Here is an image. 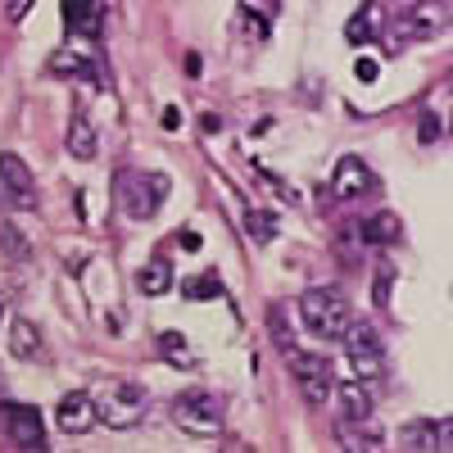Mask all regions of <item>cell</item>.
Instances as JSON below:
<instances>
[{"instance_id":"2","label":"cell","mask_w":453,"mask_h":453,"mask_svg":"<svg viewBox=\"0 0 453 453\" xmlns=\"http://www.w3.org/2000/svg\"><path fill=\"white\" fill-rule=\"evenodd\" d=\"M113 196H119V209L132 222H150L168 200V177L164 173H132V168H123L119 181H113Z\"/></svg>"},{"instance_id":"21","label":"cell","mask_w":453,"mask_h":453,"mask_svg":"<svg viewBox=\"0 0 453 453\" xmlns=\"http://www.w3.org/2000/svg\"><path fill=\"white\" fill-rule=\"evenodd\" d=\"M245 226L254 241H273L277 236V213L273 209H245Z\"/></svg>"},{"instance_id":"30","label":"cell","mask_w":453,"mask_h":453,"mask_svg":"<svg viewBox=\"0 0 453 453\" xmlns=\"http://www.w3.org/2000/svg\"><path fill=\"white\" fill-rule=\"evenodd\" d=\"M376 73H381L376 59H358V82H376Z\"/></svg>"},{"instance_id":"25","label":"cell","mask_w":453,"mask_h":453,"mask_svg":"<svg viewBox=\"0 0 453 453\" xmlns=\"http://www.w3.org/2000/svg\"><path fill=\"white\" fill-rule=\"evenodd\" d=\"M87 64H91L87 55H73V50H55V55H50V68L64 73V78H73V73H87V78H91V68H87Z\"/></svg>"},{"instance_id":"4","label":"cell","mask_w":453,"mask_h":453,"mask_svg":"<svg viewBox=\"0 0 453 453\" xmlns=\"http://www.w3.org/2000/svg\"><path fill=\"white\" fill-rule=\"evenodd\" d=\"M444 27H449V10L440 5V0H418V5L403 10L390 23V50H403L412 42H435Z\"/></svg>"},{"instance_id":"31","label":"cell","mask_w":453,"mask_h":453,"mask_svg":"<svg viewBox=\"0 0 453 453\" xmlns=\"http://www.w3.org/2000/svg\"><path fill=\"white\" fill-rule=\"evenodd\" d=\"M164 127H168V132H177V127H181V109H173V104L164 109Z\"/></svg>"},{"instance_id":"3","label":"cell","mask_w":453,"mask_h":453,"mask_svg":"<svg viewBox=\"0 0 453 453\" xmlns=\"http://www.w3.org/2000/svg\"><path fill=\"white\" fill-rule=\"evenodd\" d=\"M145 408H150V395H145V386H136V381H113V386H100V395H96V412H100V422H104L109 431H132V426H141Z\"/></svg>"},{"instance_id":"14","label":"cell","mask_w":453,"mask_h":453,"mask_svg":"<svg viewBox=\"0 0 453 453\" xmlns=\"http://www.w3.org/2000/svg\"><path fill=\"white\" fill-rule=\"evenodd\" d=\"M100 19H104L100 0H64V27L73 36H96L100 32Z\"/></svg>"},{"instance_id":"8","label":"cell","mask_w":453,"mask_h":453,"mask_svg":"<svg viewBox=\"0 0 453 453\" xmlns=\"http://www.w3.org/2000/svg\"><path fill=\"white\" fill-rule=\"evenodd\" d=\"M0 431H5V440L19 444V449H42L46 444L42 412L32 403H0Z\"/></svg>"},{"instance_id":"19","label":"cell","mask_w":453,"mask_h":453,"mask_svg":"<svg viewBox=\"0 0 453 453\" xmlns=\"http://www.w3.org/2000/svg\"><path fill=\"white\" fill-rule=\"evenodd\" d=\"M159 354H164L173 367H196L191 345H186V335H177V331H164V335H159Z\"/></svg>"},{"instance_id":"15","label":"cell","mask_w":453,"mask_h":453,"mask_svg":"<svg viewBox=\"0 0 453 453\" xmlns=\"http://www.w3.org/2000/svg\"><path fill=\"white\" fill-rule=\"evenodd\" d=\"M96 150H100V141H96L91 119H87V113H73V119H68V155L73 159H96Z\"/></svg>"},{"instance_id":"33","label":"cell","mask_w":453,"mask_h":453,"mask_svg":"<svg viewBox=\"0 0 453 453\" xmlns=\"http://www.w3.org/2000/svg\"><path fill=\"white\" fill-rule=\"evenodd\" d=\"M200 68H204L200 55H186V73H191V78H200Z\"/></svg>"},{"instance_id":"1","label":"cell","mask_w":453,"mask_h":453,"mask_svg":"<svg viewBox=\"0 0 453 453\" xmlns=\"http://www.w3.org/2000/svg\"><path fill=\"white\" fill-rule=\"evenodd\" d=\"M299 322H304L309 335L318 340H340L354 322V309H349V295L335 290V286H313L299 295Z\"/></svg>"},{"instance_id":"26","label":"cell","mask_w":453,"mask_h":453,"mask_svg":"<svg viewBox=\"0 0 453 453\" xmlns=\"http://www.w3.org/2000/svg\"><path fill=\"white\" fill-rule=\"evenodd\" d=\"M390 281H395V268L381 258V268H376V281H372V299H376V304H390Z\"/></svg>"},{"instance_id":"9","label":"cell","mask_w":453,"mask_h":453,"mask_svg":"<svg viewBox=\"0 0 453 453\" xmlns=\"http://www.w3.org/2000/svg\"><path fill=\"white\" fill-rule=\"evenodd\" d=\"M345 349H349V363H354V372L363 376H376L381 372V335H376V326L372 322H349V331H345Z\"/></svg>"},{"instance_id":"5","label":"cell","mask_w":453,"mask_h":453,"mask_svg":"<svg viewBox=\"0 0 453 453\" xmlns=\"http://www.w3.org/2000/svg\"><path fill=\"white\" fill-rule=\"evenodd\" d=\"M222 418H226V403L213 390H186L173 403V422L186 435H218L222 431Z\"/></svg>"},{"instance_id":"35","label":"cell","mask_w":453,"mask_h":453,"mask_svg":"<svg viewBox=\"0 0 453 453\" xmlns=\"http://www.w3.org/2000/svg\"><path fill=\"white\" fill-rule=\"evenodd\" d=\"M0 326H5V295H0Z\"/></svg>"},{"instance_id":"24","label":"cell","mask_w":453,"mask_h":453,"mask_svg":"<svg viewBox=\"0 0 453 453\" xmlns=\"http://www.w3.org/2000/svg\"><path fill=\"white\" fill-rule=\"evenodd\" d=\"M181 295H186V299H218V295H222V281H218V273H204V277L186 281Z\"/></svg>"},{"instance_id":"23","label":"cell","mask_w":453,"mask_h":453,"mask_svg":"<svg viewBox=\"0 0 453 453\" xmlns=\"http://www.w3.org/2000/svg\"><path fill=\"white\" fill-rule=\"evenodd\" d=\"M0 254H5V258H27L32 254L27 250V236L14 232V222H0Z\"/></svg>"},{"instance_id":"6","label":"cell","mask_w":453,"mask_h":453,"mask_svg":"<svg viewBox=\"0 0 453 453\" xmlns=\"http://www.w3.org/2000/svg\"><path fill=\"white\" fill-rule=\"evenodd\" d=\"M286 363H290V376H295V386H299V395H304V403H309V408H318V403H326V399H331L335 381H331V363H326L322 354H304V349H295Z\"/></svg>"},{"instance_id":"12","label":"cell","mask_w":453,"mask_h":453,"mask_svg":"<svg viewBox=\"0 0 453 453\" xmlns=\"http://www.w3.org/2000/svg\"><path fill=\"white\" fill-rule=\"evenodd\" d=\"M335 408H340V426H363L372 418V390H367L363 376L335 386Z\"/></svg>"},{"instance_id":"32","label":"cell","mask_w":453,"mask_h":453,"mask_svg":"<svg viewBox=\"0 0 453 453\" xmlns=\"http://www.w3.org/2000/svg\"><path fill=\"white\" fill-rule=\"evenodd\" d=\"M177 245H181V250H200V236H196V232H181Z\"/></svg>"},{"instance_id":"11","label":"cell","mask_w":453,"mask_h":453,"mask_svg":"<svg viewBox=\"0 0 453 453\" xmlns=\"http://www.w3.org/2000/svg\"><path fill=\"white\" fill-rule=\"evenodd\" d=\"M376 186V177H372V168L358 159V155H345L335 164V173H331V191L340 196V200H358V196H367Z\"/></svg>"},{"instance_id":"22","label":"cell","mask_w":453,"mask_h":453,"mask_svg":"<svg viewBox=\"0 0 453 453\" xmlns=\"http://www.w3.org/2000/svg\"><path fill=\"white\" fill-rule=\"evenodd\" d=\"M435 444H440V426H431V422H408L403 449H435Z\"/></svg>"},{"instance_id":"13","label":"cell","mask_w":453,"mask_h":453,"mask_svg":"<svg viewBox=\"0 0 453 453\" xmlns=\"http://www.w3.org/2000/svg\"><path fill=\"white\" fill-rule=\"evenodd\" d=\"M10 354L23 358V363H42L46 358V340H42V331H36V322H27V318L10 322Z\"/></svg>"},{"instance_id":"34","label":"cell","mask_w":453,"mask_h":453,"mask_svg":"<svg viewBox=\"0 0 453 453\" xmlns=\"http://www.w3.org/2000/svg\"><path fill=\"white\" fill-rule=\"evenodd\" d=\"M440 444H453V418H449V422L440 426Z\"/></svg>"},{"instance_id":"7","label":"cell","mask_w":453,"mask_h":453,"mask_svg":"<svg viewBox=\"0 0 453 453\" xmlns=\"http://www.w3.org/2000/svg\"><path fill=\"white\" fill-rule=\"evenodd\" d=\"M0 209L32 213L36 209V177L19 155H0Z\"/></svg>"},{"instance_id":"10","label":"cell","mask_w":453,"mask_h":453,"mask_svg":"<svg viewBox=\"0 0 453 453\" xmlns=\"http://www.w3.org/2000/svg\"><path fill=\"white\" fill-rule=\"evenodd\" d=\"M55 422L64 435H87L96 422H100V412H96V395L91 390H68L55 408Z\"/></svg>"},{"instance_id":"18","label":"cell","mask_w":453,"mask_h":453,"mask_svg":"<svg viewBox=\"0 0 453 453\" xmlns=\"http://www.w3.org/2000/svg\"><path fill=\"white\" fill-rule=\"evenodd\" d=\"M268 331H273V340H277V349L290 358L299 345H295V331H290V309L286 304H273V313H268Z\"/></svg>"},{"instance_id":"16","label":"cell","mask_w":453,"mask_h":453,"mask_svg":"<svg viewBox=\"0 0 453 453\" xmlns=\"http://www.w3.org/2000/svg\"><path fill=\"white\" fill-rule=\"evenodd\" d=\"M136 290L141 295H168L173 290V263L168 258H150L136 273Z\"/></svg>"},{"instance_id":"29","label":"cell","mask_w":453,"mask_h":453,"mask_svg":"<svg viewBox=\"0 0 453 453\" xmlns=\"http://www.w3.org/2000/svg\"><path fill=\"white\" fill-rule=\"evenodd\" d=\"M418 136H422L426 145L440 141V119H435V113H422V132H418Z\"/></svg>"},{"instance_id":"28","label":"cell","mask_w":453,"mask_h":453,"mask_svg":"<svg viewBox=\"0 0 453 453\" xmlns=\"http://www.w3.org/2000/svg\"><path fill=\"white\" fill-rule=\"evenodd\" d=\"M258 181H263V186H273V191H277V196H281V200H290V204H299V196H295V191H290V186H286V181H281V177H273V173H268V168H258Z\"/></svg>"},{"instance_id":"36","label":"cell","mask_w":453,"mask_h":453,"mask_svg":"<svg viewBox=\"0 0 453 453\" xmlns=\"http://www.w3.org/2000/svg\"><path fill=\"white\" fill-rule=\"evenodd\" d=\"M444 91H449V96H453V73H449V82H444Z\"/></svg>"},{"instance_id":"20","label":"cell","mask_w":453,"mask_h":453,"mask_svg":"<svg viewBox=\"0 0 453 453\" xmlns=\"http://www.w3.org/2000/svg\"><path fill=\"white\" fill-rule=\"evenodd\" d=\"M363 236H367V245L395 241V236H399V218H395V213H376V218H367V222H363Z\"/></svg>"},{"instance_id":"27","label":"cell","mask_w":453,"mask_h":453,"mask_svg":"<svg viewBox=\"0 0 453 453\" xmlns=\"http://www.w3.org/2000/svg\"><path fill=\"white\" fill-rule=\"evenodd\" d=\"M345 36H349V42H354V46H363V42H367V36H372V27H367V10L349 19V27H345Z\"/></svg>"},{"instance_id":"17","label":"cell","mask_w":453,"mask_h":453,"mask_svg":"<svg viewBox=\"0 0 453 453\" xmlns=\"http://www.w3.org/2000/svg\"><path fill=\"white\" fill-rule=\"evenodd\" d=\"M236 32L245 36V42H268V36H273V23L268 19H263L254 5H236Z\"/></svg>"}]
</instances>
